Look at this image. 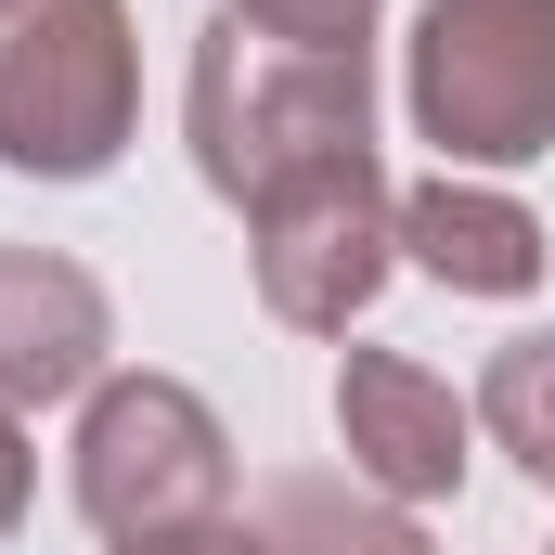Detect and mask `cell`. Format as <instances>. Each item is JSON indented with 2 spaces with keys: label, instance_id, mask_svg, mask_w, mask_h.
<instances>
[{
  "label": "cell",
  "instance_id": "1",
  "mask_svg": "<svg viewBox=\"0 0 555 555\" xmlns=\"http://www.w3.org/2000/svg\"><path fill=\"white\" fill-rule=\"evenodd\" d=\"M181 142H194V181L246 220L284 181L375 155V52H284L246 13H207L181 65Z\"/></svg>",
  "mask_w": 555,
  "mask_h": 555
},
{
  "label": "cell",
  "instance_id": "2",
  "mask_svg": "<svg viewBox=\"0 0 555 555\" xmlns=\"http://www.w3.org/2000/svg\"><path fill=\"white\" fill-rule=\"evenodd\" d=\"M401 117L465 181L555 155V0H414Z\"/></svg>",
  "mask_w": 555,
  "mask_h": 555
},
{
  "label": "cell",
  "instance_id": "3",
  "mask_svg": "<svg viewBox=\"0 0 555 555\" xmlns=\"http://www.w3.org/2000/svg\"><path fill=\"white\" fill-rule=\"evenodd\" d=\"M142 130L130 0H0V168L104 181Z\"/></svg>",
  "mask_w": 555,
  "mask_h": 555
},
{
  "label": "cell",
  "instance_id": "4",
  "mask_svg": "<svg viewBox=\"0 0 555 555\" xmlns=\"http://www.w3.org/2000/svg\"><path fill=\"white\" fill-rule=\"evenodd\" d=\"M65 478H78V517L104 543H168V530H207L233 517V426L207 388L181 375H104L78 401V439H65Z\"/></svg>",
  "mask_w": 555,
  "mask_h": 555
},
{
  "label": "cell",
  "instance_id": "5",
  "mask_svg": "<svg viewBox=\"0 0 555 555\" xmlns=\"http://www.w3.org/2000/svg\"><path fill=\"white\" fill-rule=\"evenodd\" d=\"M246 272H259V310L284 336H349L401 272V181L375 155H336V168L259 194L246 207Z\"/></svg>",
  "mask_w": 555,
  "mask_h": 555
},
{
  "label": "cell",
  "instance_id": "6",
  "mask_svg": "<svg viewBox=\"0 0 555 555\" xmlns=\"http://www.w3.org/2000/svg\"><path fill=\"white\" fill-rule=\"evenodd\" d=\"M336 439H349V478L388 491V504H452L465 465H478V401L452 375H426L414 349H349L336 362Z\"/></svg>",
  "mask_w": 555,
  "mask_h": 555
},
{
  "label": "cell",
  "instance_id": "7",
  "mask_svg": "<svg viewBox=\"0 0 555 555\" xmlns=\"http://www.w3.org/2000/svg\"><path fill=\"white\" fill-rule=\"evenodd\" d=\"M117 375V297L65 246H0V414L91 401Z\"/></svg>",
  "mask_w": 555,
  "mask_h": 555
},
{
  "label": "cell",
  "instance_id": "8",
  "mask_svg": "<svg viewBox=\"0 0 555 555\" xmlns=\"http://www.w3.org/2000/svg\"><path fill=\"white\" fill-rule=\"evenodd\" d=\"M401 259H414L426 284H452V297H543L555 233L504 194V181L439 168V181H401Z\"/></svg>",
  "mask_w": 555,
  "mask_h": 555
},
{
  "label": "cell",
  "instance_id": "9",
  "mask_svg": "<svg viewBox=\"0 0 555 555\" xmlns=\"http://www.w3.org/2000/svg\"><path fill=\"white\" fill-rule=\"evenodd\" d=\"M246 530H259V555H439L414 504H388V491H362V478H323V465L259 478Z\"/></svg>",
  "mask_w": 555,
  "mask_h": 555
},
{
  "label": "cell",
  "instance_id": "10",
  "mask_svg": "<svg viewBox=\"0 0 555 555\" xmlns=\"http://www.w3.org/2000/svg\"><path fill=\"white\" fill-rule=\"evenodd\" d=\"M478 439H491L517 478L555 491V323H530V336L491 349V375H478Z\"/></svg>",
  "mask_w": 555,
  "mask_h": 555
},
{
  "label": "cell",
  "instance_id": "11",
  "mask_svg": "<svg viewBox=\"0 0 555 555\" xmlns=\"http://www.w3.org/2000/svg\"><path fill=\"white\" fill-rule=\"evenodd\" d=\"M220 13H246L284 52H375V13L388 0H220Z\"/></svg>",
  "mask_w": 555,
  "mask_h": 555
},
{
  "label": "cell",
  "instance_id": "12",
  "mask_svg": "<svg viewBox=\"0 0 555 555\" xmlns=\"http://www.w3.org/2000/svg\"><path fill=\"white\" fill-rule=\"evenodd\" d=\"M26 504H39V439H26V414H0V543L26 530Z\"/></svg>",
  "mask_w": 555,
  "mask_h": 555
},
{
  "label": "cell",
  "instance_id": "13",
  "mask_svg": "<svg viewBox=\"0 0 555 555\" xmlns=\"http://www.w3.org/2000/svg\"><path fill=\"white\" fill-rule=\"evenodd\" d=\"M117 555H259L246 517H207V530H168V543H117Z\"/></svg>",
  "mask_w": 555,
  "mask_h": 555
},
{
  "label": "cell",
  "instance_id": "14",
  "mask_svg": "<svg viewBox=\"0 0 555 555\" xmlns=\"http://www.w3.org/2000/svg\"><path fill=\"white\" fill-rule=\"evenodd\" d=\"M543 555H555V543H543Z\"/></svg>",
  "mask_w": 555,
  "mask_h": 555
}]
</instances>
